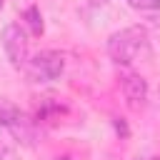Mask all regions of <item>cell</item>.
<instances>
[{
    "instance_id": "1",
    "label": "cell",
    "mask_w": 160,
    "mask_h": 160,
    "mask_svg": "<svg viewBox=\"0 0 160 160\" xmlns=\"http://www.w3.org/2000/svg\"><path fill=\"white\" fill-rule=\"evenodd\" d=\"M148 45V32L140 25H130L125 30H118L108 38V55L118 65H130L138 60V55Z\"/></svg>"
},
{
    "instance_id": "2",
    "label": "cell",
    "mask_w": 160,
    "mask_h": 160,
    "mask_svg": "<svg viewBox=\"0 0 160 160\" xmlns=\"http://www.w3.org/2000/svg\"><path fill=\"white\" fill-rule=\"evenodd\" d=\"M62 70H65V58L55 50H42L25 62V75L30 82H50L60 78Z\"/></svg>"
},
{
    "instance_id": "3",
    "label": "cell",
    "mask_w": 160,
    "mask_h": 160,
    "mask_svg": "<svg viewBox=\"0 0 160 160\" xmlns=\"http://www.w3.org/2000/svg\"><path fill=\"white\" fill-rule=\"evenodd\" d=\"M2 50L12 68H25L28 62V35L18 22L5 25L2 30Z\"/></svg>"
},
{
    "instance_id": "4",
    "label": "cell",
    "mask_w": 160,
    "mask_h": 160,
    "mask_svg": "<svg viewBox=\"0 0 160 160\" xmlns=\"http://www.w3.org/2000/svg\"><path fill=\"white\" fill-rule=\"evenodd\" d=\"M122 95L135 105L148 98V80L142 75H125L122 78Z\"/></svg>"
},
{
    "instance_id": "5",
    "label": "cell",
    "mask_w": 160,
    "mask_h": 160,
    "mask_svg": "<svg viewBox=\"0 0 160 160\" xmlns=\"http://www.w3.org/2000/svg\"><path fill=\"white\" fill-rule=\"evenodd\" d=\"M25 118H22V112L12 105V102H8V100H0V128H15L18 122H22Z\"/></svg>"
},
{
    "instance_id": "6",
    "label": "cell",
    "mask_w": 160,
    "mask_h": 160,
    "mask_svg": "<svg viewBox=\"0 0 160 160\" xmlns=\"http://www.w3.org/2000/svg\"><path fill=\"white\" fill-rule=\"evenodd\" d=\"M22 18H25V22H28V28H30L32 35H42V15H40V10L35 5H30Z\"/></svg>"
},
{
    "instance_id": "7",
    "label": "cell",
    "mask_w": 160,
    "mask_h": 160,
    "mask_svg": "<svg viewBox=\"0 0 160 160\" xmlns=\"http://www.w3.org/2000/svg\"><path fill=\"white\" fill-rule=\"evenodd\" d=\"M128 5H132L138 10H158L160 0H128Z\"/></svg>"
},
{
    "instance_id": "8",
    "label": "cell",
    "mask_w": 160,
    "mask_h": 160,
    "mask_svg": "<svg viewBox=\"0 0 160 160\" xmlns=\"http://www.w3.org/2000/svg\"><path fill=\"white\" fill-rule=\"evenodd\" d=\"M112 125H115V130H118L122 138H128V125H125V120H122V118H115V120H112Z\"/></svg>"
},
{
    "instance_id": "9",
    "label": "cell",
    "mask_w": 160,
    "mask_h": 160,
    "mask_svg": "<svg viewBox=\"0 0 160 160\" xmlns=\"http://www.w3.org/2000/svg\"><path fill=\"white\" fill-rule=\"evenodd\" d=\"M5 158V148H2V142H0V160Z\"/></svg>"
},
{
    "instance_id": "10",
    "label": "cell",
    "mask_w": 160,
    "mask_h": 160,
    "mask_svg": "<svg viewBox=\"0 0 160 160\" xmlns=\"http://www.w3.org/2000/svg\"><path fill=\"white\" fill-rule=\"evenodd\" d=\"M58 160H70V158H68V155H62V158H58Z\"/></svg>"
},
{
    "instance_id": "11",
    "label": "cell",
    "mask_w": 160,
    "mask_h": 160,
    "mask_svg": "<svg viewBox=\"0 0 160 160\" xmlns=\"http://www.w3.org/2000/svg\"><path fill=\"white\" fill-rule=\"evenodd\" d=\"M138 160H140V158H138ZM148 160H160V158H148Z\"/></svg>"
},
{
    "instance_id": "12",
    "label": "cell",
    "mask_w": 160,
    "mask_h": 160,
    "mask_svg": "<svg viewBox=\"0 0 160 160\" xmlns=\"http://www.w3.org/2000/svg\"><path fill=\"white\" fill-rule=\"evenodd\" d=\"M0 8H2V0H0Z\"/></svg>"
}]
</instances>
